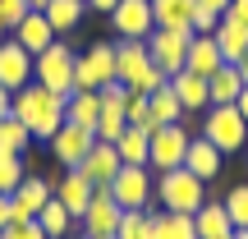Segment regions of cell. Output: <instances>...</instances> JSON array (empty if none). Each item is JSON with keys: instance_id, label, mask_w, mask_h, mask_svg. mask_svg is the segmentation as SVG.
<instances>
[{"instance_id": "obj_50", "label": "cell", "mask_w": 248, "mask_h": 239, "mask_svg": "<svg viewBox=\"0 0 248 239\" xmlns=\"http://www.w3.org/2000/svg\"><path fill=\"white\" fill-rule=\"evenodd\" d=\"M106 239H115V235H106Z\"/></svg>"}, {"instance_id": "obj_29", "label": "cell", "mask_w": 248, "mask_h": 239, "mask_svg": "<svg viewBox=\"0 0 248 239\" xmlns=\"http://www.w3.org/2000/svg\"><path fill=\"white\" fill-rule=\"evenodd\" d=\"M207 92H212V106H234V101H239V92H244L239 69H234V64H221V69L207 79Z\"/></svg>"}, {"instance_id": "obj_16", "label": "cell", "mask_w": 248, "mask_h": 239, "mask_svg": "<svg viewBox=\"0 0 248 239\" xmlns=\"http://www.w3.org/2000/svg\"><path fill=\"white\" fill-rule=\"evenodd\" d=\"M120 166H124V161H120L115 143H92V152H88V157H83L74 170H78V175H88L97 189H106L110 179H115V170H120Z\"/></svg>"}, {"instance_id": "obj_13", "label": "cell", "mask_w": 248, "mask_h": 239, "mask_svg": "<svg viewBox=\"0 0 248 239\" xmlns=\"http://www.w3.org/2000/svg\"><path fill=\"white\" fill-rule=\"evenodd\" d=\"M92 143H97V133H92V129H83V124H69V120H64L60 129H55V138H51V157L60 161L64 170H74V166H78V161L92 152Z\"/></svg>"}, {"instance_id": "obj_48", "label": "cell", "mask_w": 248, "mask_h": 239, "mask_svg": "<svg viewBox=\"0 0 248 239\" xmlns=\"http://www.w3.org/2000/svg\"><path fill=\"white\" fill-rule=\"evenodd\" d=\"M230 239H248V230H234V235H230Z\"/></svg>"}, {"instance_id": "obj_44", "label": "cell", "mask_w": 248, "mask_h": 239, "mask_svg": "<svg viewBox=\"0 0 248 239\" xmlns=\"http://www.w3.org/2000/svg\"><path fill=\"white\" fill-rule=\"evenodd\" d=\"M234 106H239V115H244V120H248V88H244V92H239V101H234Z\"/></svg>"}, {"instance_id": "obj_33", "label": "cell", "mask_w": 248, "mask_h": 239, "mask_svg": "<svg viewBox=\"0 0 248 239\" xmlns=\"http://www.w3.org/2000/svg\"><path fill=\"white\" fill-rule=\"evenodd\" d=\"M221 203H225V216H230L234 230H248V184H234Z\"/></svg>"}, {"instance_id": "obj_2", "label": "cell", "mask_w": 248, "mask_h": 239, "mask_svg": "<svg viewBox=\"0 0 248 239\" xmlns=\"http://www.w3.org/2000/svg\"><path fill=\"white\" fill-rule=\"evenodd\" d=\"M115 79L129 92H142V97H152L156 88H166V83H170L166 74L152 64L147 42H129V37H120V42H115Z\"/></svg>"}, {"instance_id": "obj_40", "label": "cell", "mask_w": 248, "mask_h": 239, "mask_svg": "<svg viewBox=\"0 0 248 239\" xmlns=\"http://www.w3.org/2000/svg\"><path fill=\"white\" fill-rule=\"evenodd\" d=\"M115 5H120V0H88V9H97V14H110Z\"/></svg>"}, {"instance_id": "obj_30", "label": "cell", "mask_w": 248, "mask_h": 239, "mask_svg": "<svg viewBox=\"0 0 248 239\" xmlns=\"http://www.w3.org/2000/svg\"><path fill=\"white\" fill-rule=\"evenodd\" d=\"M147 111H152V129H161V124H184V106H179V97L170 92V83L147 97Z\"/></svg>"}, {"instance_id": "obj_1", "label": "cell", "mask_w": 248, "mask_h": 239, "mask_svg": "<svg viewBox=\"0 0 248 239\" xmlns=\"http://www.w3.org/2000/svg\"><path fill=\"white\" fill-rule=\"evenodd\" d=\"M9 111H14V115L28 124L32 143H37V138L51 143L55 129L64 124V97H60V92H51V88H42V83H28V88H18V92H14V106H9Z\"/></svg>"}, {"instance_id": "obj_32", "label": "cell", "mask_w": 248, "mask_h": 239, "mask_svg": "<svg viewBox=\"0 0 248 239\" xmlns=\"http://www.w3.org/2000/svg\"><path fill=\"white\" fill-rule=\"evenodd\" d=\"M28 175V161L18 157V152H0V198H9L18 184H23Z\"/></svg>"}, {"instance_id": "obj_34", "label": "cell", "mask_w": 248, "mask_h": 239, "mask_svg": "<svg viewBox=\"0 0 248 239\" xmlns=\"http://www.w3.org/2000/svg\"><path fill=\"white\" fill-rule=\"evenodd\" d=\"M115 239H152V216H147V207H142V212H124Z\"/></svg>"}, {"instance_id": "obj_21", "label": "cell", "mask_w": 248, "mask_h": 239, "mask_svg": "<svg viewBox=\"0 0 248 239\" xmlns=\"http://www.w3.org/2000/svg\"><path fill=\"white\" fill-rule=\"evenodd\" d=\"M198 0H152V18L156 28H175V32H193Z\"/></svg>"}, {"instance_id": "obj_26", "label": "cell", "mask_w": 248, "mask_h": 239, "mask_svg": "<svg viewBox=\"0 0 248 239\" xmlns=\"http://www.w3.org/2000/svg\"><path fill=\"white\" fill-rule=\"evenodd\" d=\"M115 152L124 166H147V152H152V129H138V124H129V129L115 138Z\"/></svg>"}, {"instance_id": "obj_10", "label": "cell", "mask_w": 248, "mask_h": 239, "mask_svg": "<svg viewBox=\"0 0 248 239\" xmlns=\"http://www.w3.org/2000/svg\"><path fill=\"white\" fill-rule=\"evenodd\" d=\"M106 18H110V28H115V37H129V42H147L152 28H156L152 0H120Z\"/></svg>"}, {"instance_id": "obj_51", "label": "cell", "mask_w": 248, "mask_h": 239, "mask_svg": "<svg viewBox=\"0 0 248 239\" xmlns=\"http://www.w3.org/2000/svg\"><path fill=\"white\" fill-rule=\"evenodd\" d=\"M83 5H88V0H83Z\"/></svg>"}, {"instance_id": "obj_38", "label": "cell", "mask_w": 248, "mask_h": 239, "mask_svg": "<svg viewBox=\"0 0 248 239\" xmlns=\"http://www.w3.org/2000/svg\"><path fill=\"white\" fill-rule=\"evenodd\" d=\"M225 14H216V9H202L198 5V14H193V32H216V23H221Z\"/></svg>"}, {"instance_id": "obj_7", "label": "cell", "mask_w": 248, "mask_h": 239, "mask_svg": "<svg viewBox=\"0 0 248 239\" xmlns=\"http://www.w3.org/2000/svg\"><path fill=\"white\" fill-rule=\"evenodd\" d=\"M106 83H120V79H115V42H97V46H88V51L78 55V64H74V88H92V92H101Z\"/></svg>"}, {"instance_id": "obj_35", "label": "cell", "mask_w": 248, "mask_h": 239, "mask_svg": "<svg viewBox=\"0 0 248 239\" xmlns=\"http://www.w3.org/2000/svg\"><path fill=\"white\" fill-rule=\"evenodd\" d=\"M124 120L138 124V129H152V111H147V97H142V92H129V101H124Z\"/></svg>"}, {"instance_id": "obj_9", "label": "cell", "mask_w": 248, "mask_h": 239, "mask_svg": "<svg viewBox=\"0 0 248 239\" xmlns=\"http://www.w3.org/2000/svg\"><path fill=\"white\" fill-rule=\"evenodd\" d=\"M188 42H193V32H175V28H152V37H147V55H152V64H156L161 74H179L188 64Z\"/></svg>"}, {"instance_id": "obj_49", "label": "cell", "mask_w": 248, "mask_h": 239, "mask_svg": "<svg viewBox=\"0 0 248 239\" xmlns=\"http://www.w3.org/2000/svg\"><path fill=\"white\" fill-rule=\"evenodd\" d=\"M28 5H32V9H42V5H46V0H28Z\"/></svg>"}, {"instance_id": "obj_39", "label": "cell", "mask_w": 248, "mask_h": 239, "mask_svg": "<svg viewBox=\"0 0 248 239\" xmlns=\"http://www.w3.org/2000/svg\"><path fill=\"white\" fill-rule=\"evenodd\" d=\"M225 18H234V23H244V28H248V0H230Z\"/></svg>"}, {"instance_id": "obj_12", "label": "cell", "mask_w": 248, "mask_h": 239, "mask_svg": "<svg viewBox=\"0 0 248 239\" xmlns=\"http://www.w3.org/2000/svg\"><path fill=\"white\" fill-rule=\"evenodd\" d=\"M51 193H55L51 179H42V175H32V170H28L23 184L9 193V221H37V212L51 203Z\"/></svg>"}, {"instance_id": "obj_6", "label": "cell", "mask_w": 248, "mask_h": 239, "mask_svg": "<svg viewBox=\"0 0 248 239\" xmlns=\"http://www.w3.org/2000/svg\"><path fill=\"white\" fill-rule=\"evenodd\" d=\"M106 189H110V198H115L124 212H142V207H152V198H156L152 166H120Z\"/></svg>"}, {"instance_id": "obj_41", "label": "cell", "mask_w": 248, "mask_h": 239, "mask_svg": "<svg viewBox=\"0 0 248 239\" xmlns=\"http://www.w3.org/2000/svg\"><path fill=\"white\" fill-rule=\"evenodd\" d=\"M9 106H14V92H9V88H0V115H9Z\"/></svg>"}, {"instance_id": "obj_18", "label": "cell", "mask_w": 248, "mask_h": 239, "mask_svg": "<svg viewBox=\"0 0 248 239\" xmlns=\"http://www.w3.org/2000/svg\"><path fill=\"white\" fill-rule=\"evenodd\" d=\"M51 189H55V198H60V203L74 212V221H78V216L88 212L92 193H97V184H92L88 175H78V170H64L60 179H51Z\"/></svg>"}, {"instance_id": "obj_31", "label": "cell", "mask_w": 248, "mask_h": 239, "mask_svg": "<svg viewBox=\"0 0 248 239\" xmlns=\"http://www.w3.org/2000/svg\"><path fill=\"white\" fill-rule=\"evenodd\" d=\"M32 147V133H28V124L14 115V111H9V115H0V152H18V157H23V152Z\"/></svg>"}, {"instance_id": "obj_22", "label": "cell", "mask_w": 248, "mask_h": 239, "mask_svg": "<svg viewBox=\"0 0 248 239\" xmlns=\"http://www.w3.org/2000/svg\"><path fill=\"white\" fill-rule=\"evenodd\" d=\"M97 115H101V92H92V88H74L69 97H64V120H69V124L97 129Z\"/></svg>"}, {"instance_id": "obj_20", "label": "cell", "mask_w": 248, "mask_h": 239, "mask_svg": "<svg viewBox=\"0 0 248 239\" xmlns=\"http://www.w3.org/2000/svg\"><path fill=\"white\" fill-rule=\"evenodd\" d=\"M170 92L179 97L184 115H193V111H207V106H212V92H207V79H198V74H188V69L170 74Z\"/></svg>"}, {"instance_id": "obj_11", "label": "cell", "mask_w": 248, "mask_h": 239, "mask_svg": "<svg viewBox=\"0 0 248 239\" xmlns=\"http://www.w3.org/2000/svg\"><path fill=\"white\" fill-rule=\"evenodd\" d=\"M120 216H124V207L110 198V189H97L92 203H88V212L78 216V230L88 235V239H106V235L120 230Z\"/></svg>"}, {"instance_id": "obj_14", "label": "cell", "mask_w": 248, "mask_h": 239, "mask_svg": "<svg viewBox=\"0 0 248 239\" xmlns=\"http://www.w3.org/2000/svg\"><path fill=\"white\" fill-rule=\"evenodd\" d=\"M28 83H32V55H28L14 37H5V42H0V88L18 92V88H28Z\"/></svg>"}, {"instance_id": "obj_37", "label": "cell", "mask_w": 248, "mask_h": 239, "mask_svg": "<svg viewBox=\"0 0 248 239\" xmlns=\"http://www.w3.org/2000/svg\"><path fill=\"white\" fill-rule=\"evenodd\" d=\"M28 9H32L28 0H0V18H5V28H9V32L18 28V18H23Z\"/></svg>"}, {"instance_id": "obj_46", "label": "cell", "mask_w": 248, "mask_h": 239, "mask_svg": "<svg viewBox=\"0 0 248 239\" xmlns=\"http://www.w3.org/2000/svg\"><path fill=\"white\" fill-rule=\"evenodd\" d=\"M5 37H9V28H5V18H0V42H5Z\"/></svg>"}, {"instance_id": "obj_42", "label": "cell", "mask_w": 248, "mask_h": 239, "mask_svg": "<svg viewBox=\"0 0 248 239\" xmlns=\"http://www.w3.org/2000/svg\"><path fill=\"white\" fill-rule=\"evenodd\" d=\"M198 5H202V9H216V14H225V9H230V0H198Z\"/></svg>"}, {"instance_id": "obj_24", "label": "cell", "mask_w": 248, "mask_h": 239, "mask_svg": "<svg viewBox=\"0 0 248 239\" xmlns=\"http://www.w3.org/2000/svg\"><path fill=\"white\" fill-rule=\"evenodd\" d=\"M147 216H152V239H198V225L188 212H152L147 207Z\"/></svg>"}, {"instance_id": "obj_23", "label": "cell", "mask_w": 248, "mask_h": 239, "mask_svg": "<svg viewBox=\"0 0 248 239\" xmlns=\"http://www.w3.org/2000/svg\"><path fill=\"white\" fill-rule=\"evenodd\" d=\"M193 225H198V239H230L234 235L230 216H225V203H212V198L193 212Z\"/></svg>"}, {"instance_id": "obj_25", "label": "cell", "mask_w": 248, "mask_h": 239, "mask_svg": "<svg viewBox=\"0 0 248 239\" xmlns=\"http://www.w3.org/2000/svg\"><path fill=\"white\" fill-rule=\"evenodd\" d=\"M212 37H216V46H221L225 64H239L244 55H248V28H244V23H234V18H221Z\"/></svg>"}, {"instance_id": "obj_5", "label": "cell", "mask_w": 248, "mask_h": 239, "mask_svg": "<svg viewBox=\"0 0 248 239\" xmlns=\"http://www.w3.org/2000/svg\"><path fill=\"white\" fill-rule=\"evenodd\" d=\"M202 138L216 143L225 157H230V152H244L248 147V120L239 115V106H207Z\"/></svg>"}, {"instance_id": "obj_43", "label": "cell", "mask_w": 248, "mask_h": 239, "mask_svg": "<svg viewBox=\"0 0 248 239\" xmlns=\"http://www.w3.org/2000/svg\"><path fill=\"white\" fill-rule=\"evenodd\" d=\"M9 225V198H0V230Z\"/></svg>"}, {"instance_id": "obj_45", "label": "cell", "mask_w": 248, "mask_h": 239, "mask_svg": "<svg viewBox=\"0 0 248 239\" xmlns=\"http://www.w3.org/2000/svg\"><path fill=\"white\" fill-rule=\"evenodd\" d=\"M234 69H239V79H244V88H248V55H244L239 64H234Z\"/></svg>"}, {"instance_id": "obj_8", "label": "cell", "mask_w": 248, "mask_h": 239, "mask_svg": "<svg viewBox=\"0 0 248 239\" xmlns=\"http://www.w3.org/2000/svg\"><path fill=\"white\" fill-rule=\"evenodd\" d=\"M184 152H188V129L184 124H161V129H152V152H147L152 175L179 170L184 166Z\"/></svg>"}, {"instance_id": "obj_27", "label": "cell", "mask_w": 248, "mask_h": 239, "mask_svg": "<svg viewBox=\"0 0 248 239\" xmlns=\"http://www.w3.org/2000/svg\"><path fill=\"white\" fill-rule=\"evenodd\" d=\"M37 225L46 230V239H64V235H74V230H78L74 212H69V207H64L55 193H51V203H46L42 212H37Z\"/></svg>"}, {"instance_id": "obj_19", "label": "cell", "mask_w": 248, "mask_h": 239, "mask_svg": "<svg viewBox=\"0 0 248 239\" xmlns=\"http://www.w3.org/2000/svg\"><path fill=\"white\" fill-rule=\"evenodd\" d=\"M221 64H225V55H221V46H216V37H212V32H193V42H188V64H184V69L198 74V79H212Z\"/></svg>"}, {"instance_id": "obj_3", "label": "cell", "mask_w": 248, "mask_h": 239, "mask_svg": "<svg viewBox=\"0 0 248 239\" xmlns=\"http://www.w3.org/2000/svg\"><path fill=\"white\" fill-rule=\"evenodd\" d=\"M74 64H78V51H74L64 37H55L42 55H32V83H42V88L69 97L74 92Z\"/></svg>"}, {"instance_id": "obj_36", "label": "cell", "mask_w": 248, "mask_h": 239, "mask_svg": "<svg viewBox=\"0 0 248 239\" xmlns=\"http://www.w3.org/2000/svg\"><path fill=\"white\" fill-rule=\"evenodd\" d=\"M0 239H46V230L37 221H9L5 230H0Z\"/></svg>"}, {"instance_id": "obj_15", "label": "cell", "mask_w": 248, "mask_h": 239, "mask_svg": "<svg viewBox=\"0 0 248 239\" xmlns=\"http://www.w3.org/2000/svg\"><path fill=\"white\" fill-rule=\"evenodd\" d=\"M184 170L188 175H198L207 184V179H216L225 170V152L216 147V143H207L202 133H198V138H188V152H184Z\"/></svg>"}, {"instance_id": "obj_47", "label": "cell", "mask_w": 248, "mask_h": 239, "mask_svg": "<svg viewBox=\"0 0 248 239\" xmlns=\"http://www.w3.org/2000/svg\"><path fill=\"white\" fill-rule=\"evenodd\" d=\"M64 239H88V235H83V230H74V235H64Z\"/></svg>"}, {"instance_id": "obj_28", "label": "cell", "mask_w": 248, "mask_h": 239, "mask_svg": "<svg viewBox=\"0 0 248 239\" xmlns=\"http://www.w3.org/2000/svg\"><path fill=\"white\" fill-rule=\"evenodd\" d=\"M42 14H46V23L55 28V32H74V28L83 23V14H88V5H83V0H46L42 5Z\"/></svg>"}, {"instance_id": "obj_4", "label": "cell", "mask_w": 248, "mask_h": 239, "mask_svg": "<svg viewBox=\"0 0 248 239\" xmlns=\"http://www.w3.org/2000/svg\"><path fill=\"white\" fill-rule=\"evenodd\" d=\"M156 203H161V212H188L193 216L207 203V184L198 175H188L184 166L166 170V175H156Z\"/></svg>"}, {"instance_id": "obj_17", "label": "cell", "mask_w": 248, "mask_h": 239, "mask_svg": "<svg viewBox=\"0 0 248 239\" xmlns=\"http://www.w3.org/2000/svg\"><path fill=\"white\" fill-rule=\"evenodd\" d=\"M9 37H14V42L23 46L28 55H42V51H46V46H51L60 32H55V28L46 23V14H42V9H28V14L18 18V28H14Z\"/></svg>"}]
</instances>
